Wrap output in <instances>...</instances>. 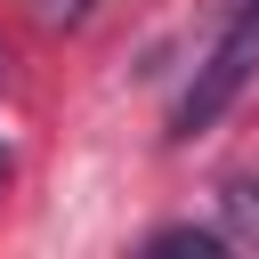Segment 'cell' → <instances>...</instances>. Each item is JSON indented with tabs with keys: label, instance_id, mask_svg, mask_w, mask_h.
<instances>
[{
	"label": "cell",
	"instance_id": "5b68a950",
	"mask_svg": "<svg viewBox=\"0 0 259 259\" xmlns=\"http://www.w3.org/2000/svg\"><path fill=\"white\" fill-rule=\"evenodd\" d=\"M235 16H251V24H259V0H235Z\"/></svg>",
	"mask_w": 259,
	"mask_h": 259
},
{
	"label": "cell",
	"instance_id": "7a4b0ae2",
	"mask_svg": "<svg viewBox=\"0 0 259 259\" xmlns=\"http://www.w3.org/2000/svg\"><path fill=\"white\" fill-rule=\"evenodd\" d=\"M219 210H227V235H243V243H259V178H219Z\"/></svg>",
	"mask_w": 259,
	"mask_h": 259
},
{
	"label": "cell",
	"instance_id": "277c9868",
	"mask_svg": "<svg viewBox=\"0 0 259 259\" xmlns=\"http://www.w3.org/2000/svg\"><path fill=\"white\" fill-rule=\"evenodd\" d=\"M89 8H97V0H40V16H49V24H81Z\"/></svg>",
	"mask_w": 259,
	"mask_h": 259
},
{
	"label": "cell",
	"instance_id": "3957f363",
	"mask_svg": "<svg viewBox=\"0 0 259 259\" xmlns=\"http://www.w3.org/2000/svg\"><path fill=\"white\" fill-rule=\"evenodd\" d=\"M146 251L154 259H219L227 235H210V227H162V235H146Z\"/></svg>",
	"mask_w": 259,
	"mask_h": 259
},
{
	"label": "cell",
	"instance_id": "6da1fadb",
	"mask_svg": "<svg viewBox=\"0 0 259 259\" xmlns=\"http://www.w3.org/2000/svg\"><path fill=\"white\" fill-rule=\"evenodd\" d=\"M251 65H259V24L251 16H235V32L202 57V73H194V89L178 97V113H170V138H194V130H210L235 97H243V81H251Z\"/></svg>",
	"mask_w": 259,
	"mask_h": 259
},
{
	"label": "cell",
	"instance_id": "8992f818",
	"mask_svg": "<svg viewBox=\"0 0 259 259\" xmlns=\"http://www.w3.org/2000/svg\"><path fill=\"white\" fill-rule=\"evenodd\" d=\"M0 170H8V154H0Z\"/></svg>",
	"mask_w": 259,
	"mask_h": 259
}]
</instances>
